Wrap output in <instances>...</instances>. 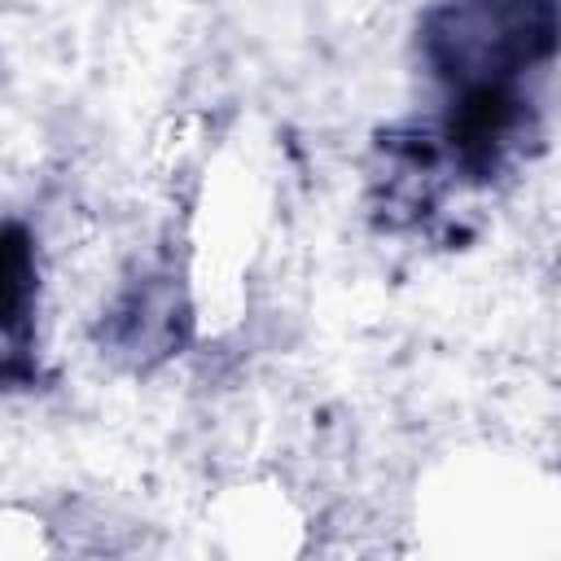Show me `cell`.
<instances>
[]
</instances>
